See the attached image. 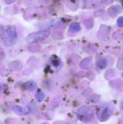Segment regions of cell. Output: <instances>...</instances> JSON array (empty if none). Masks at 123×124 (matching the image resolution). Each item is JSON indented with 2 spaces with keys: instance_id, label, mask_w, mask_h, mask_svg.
<instances>
[{
  "instance_id": "277c9868",
  "label": "cell",
  "mask_w": 123,
  "mask_h": 124,
  "mask_svg": "<svg viewBox=\"0 0 123 124\" xmlns=\"http://www.w3.org/2000/svg\"><path fill=\"white\" fill-rule=\"evenodd\" d=\"M7 42L10 45L14 43L16 39L17 35L15 29L12 26H8L7 29Z\"/></svg>"
},
{
  "instance_id": "6da1fadb",
  "label": "cell",
  "mask_w": 123,
  "mask_h": 124,
  "mask_svg": "<svg viewBox=\"0 0 123 124\" xmlns=\"http://www.w3.org/2000/svg\"><path fill=\"white\" fill-rule=\"evenodd\" d=\"M77 116L78 119L82 122H89L93 118L92 110L89 107L83 106L78 110Z\"/></svg>"
},
{
  "instance_id": "30bf717a",
  "label": "cell",
  "mask_w": 123,
  "mask_h": 124,
  "mask_svg": "<svg viewBox=\"0 0 123 124\" xmlns=\"http://www.w3.org/2000/svg\"><path fill=\"white\" fill-rule=\"evenodd\" d=\"M107 61L105 59H102L101 60L99 61L97 63L98 66L100 68H101V69H104L106 67V65H107Z\"/></svg>"
},
{
  "instance_id": "ba28073f",
  "label": "cell",
  "mask_w": 123,
  "mask_h": 124,
  "mask_svg": "<svg viewBox=\"0 0 123 124\" xmlns=\"http://www.w3.org/2000/svg\"><path fill=\"white\" fill-rule=\"evenodd\" d=\"M90 65H91V58H88L83 60V61L81 62L80 67L82 69H88L90 67Z\"/></svg>"
},
{
  "instance_id": "8fae6325",
  "label": "cell",
  "mask_w": 123,
  "mask_h": 124,
  "mask_svg": "<svg viewBox=\"0 0 123 124\" xmlns=\"http://www.w3.org/2000/svg\"><path fill=\"white\" fill-rule=\"evenodd\" d=\"M35 97L39 101H42L45 99V94L42 92H39L36 93Z\"/></svg>"
},
{
  "instance_id": "9c48e42d",
  "label": "cell",
  "mask_w": 123,
  "mask_h": 124,
  "mask_svg": "<svg viewBox=\"0 0 123 124\" xmlns=\"http://www.w3.org/2000/svg\"><path fill=\"white\" fill-rule=\"evenodd\" d=\"M70 30L73 32H77V31H79L81 30V27L78 23H72L70 25Z\"/></svg>"
},
{
  "instance_id": "5bb4252c",
  "label": "cell",
  "mask_w": 123,
  "mask_h": 124,
  "mask_svg": "<svg viewBox=\"0 0 123 124\" xmlns=\"http://www.w3.org/2000/svg\"><path fill=\"white\" fill-rule=\"evenodd\" d=\"M1 90H2V87H1V85H0V92H1Z\"/></svg>"
},
{
  "instance_id": "7a4b0ae2",
  "label": "cell",
  "mask_w": 123,
  "mask_h": 124,
  "mask_svg": "<svg viewBox=\"0 0 123 124\" xmlns=\"http://www.w3.org/2000/svg\"><path fill=\"white\" fill-rule=\"evenodd\" d=\"M49 35V32L47 30H42V31L32 33L28 35L26 38V41L28 43L39 42L44 40L45 39L48 37Z\"/></svg>"
},
{
  "instance_id": "9a60e30c",
  "label": "cell",
  "mask_w": 123,
  "mask_h": 124,
  "mask_svg": "<svg viewBox=\"0 0 123 124\" xmlns=\"http://www.w3.org/2000/svg\"><path fill=\"white\" fill-rule=\"evenodd\" d=\"M122 108H123V103H122Z\"/></svg>"
},
{
  "instance_id": "4fadbf2b",
  "label": "cell",
  "mask_w": 123,
  "mask_h": 124,
  "mask_svg": "<svg viewBox=\"0 0 123 124\" xmlns=\"http://www.w3.org/2000/svg\"><path fill=\"white\" fill-rule=\"evenodd\" d=\"M4 35V27L3 25L0 24V39L2 38Z\"/></svg>"
},
{
  "instance_id": "5b68a950",
  "label": "cell",
  "mask_w": 123,
  "mask_h": 124,
  "mask_svg": "<svg viewBox=\"0 0 123 124\" xmlns=\"http://www.w3.org/2000/svg\"><path fill=\"white\" fill-rule=\"evenodd\" d=\"M12 110L13 112L19 115H27L30 112V109L29 108H23L16 105H14L12 107Z\"/></svg>"
},
{
  "instance_id": "7c38bea8",
  "label": "cell",
  "mask_w": 123,
  "mask_h": 124,
  "mask_svg": "<svg viewBox=\"0 0 123 124\" xmlns=\"http://www.w3.org/2000/svg\"><path fill=\"white\" fill-rule=\"evenodd\" d=\"M118 25L120 27H123V17H120L117 21Z\"/></svg>"
},
{
  "instance_id": "8992f818",
  "label": "cell",
  "mask_w": 123,
  "mask_h": 124,
  "mask_svg": "<svg viewBox=\"0 0 123 124\" xmlns=\"http://www.w3.org/2000/svg\"><path fill=\"white\" fill-rule=\"evenodd\" d=\"M25 87L29 91H33L37 88V84L35 82L32 81H28L25 83Z\"/></svg>"
},
{
  "instance_id": "3957f363",
  "label": "cell",
  "mask_w": 123,
  "mask_h": 124,
  "mask_svg": "<svg viewBox=\"0 0 123 124\" xmlns=\"http://www.w3.org/2000/svg\"><path fill=\"white\" fill-rule=\"evenodd\" d=\"M112 114V109L107 104H103L99 108L97 111L98 118L100 121H106Z\"/></svg>"
},
{
  "instance_id": "52a82bcc",
  "label": "cell",
  "mask_w": 123,
  "mask_h": 124,
  "mask_svg": "<svg viewBox=\"0 0 123 124\" xmlns=\"http://www.w3.org/2000/svg\"><path fill=\"white\" fill-rule=\"evenodd\" d=\"M110 15L112 16H115L118 13H119L121 12V7L119 6H113L109 10Z\"/></svg>"
}]
</instances>
